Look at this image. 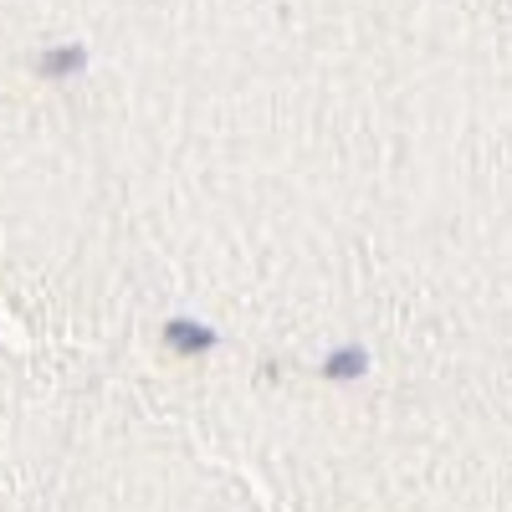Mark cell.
<instances>
[{
	"mask_svg": "<svg viewBox=\"0 0 512 512\" xmlns=\"http://www.w3.org/2000/svg\"><path fill=\"white\" fill-rule=\"evenodd\" d=\"M41 67H47L52 77H62V72H77V67H82V52H77V47H72V52H52V57L41 62Z\"/></svg>",
	"mask_w": 512,
	"mask_h": 512,
	"instance_id": "cell-2",
	"label": "cell"
},
{
	"mask_svg": "<svg viewBox=\"0 0 512 512\" xmlns=\"http://www.w3.org/2000/svg\"><path fill=\"white\" fill-rule=\"evenodd\" d=\"M169 338H175L180 349H210L216 344V333L200 328V323H169Z\"/></svg>",
	"mask_w": 512,
	"mask_h": 512,
	"instance_id": "cell-1",
	"label": "cell"
}]
</instances>
